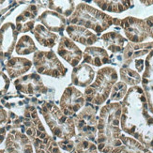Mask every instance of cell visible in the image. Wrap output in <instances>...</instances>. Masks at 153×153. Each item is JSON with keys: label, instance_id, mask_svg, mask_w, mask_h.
Returning <instances> with one entry per match:
<instances>
[{"label": "cell", "instance_id": "obj_1", "mask_svg": "<svg viewBox=\"0 0 153 153\" xmlns=\"http://www.w3.org/2000/svg\"><path fill=\"white\" fill-rule=\"evenodd\" d=\"M113 20L114 19L105 13L93 9L88 5L80 4L69 22L89 27L100 34L113 24Z\"/></svg>", "mask_w": 153, "mask_h": 153}, {"label": "cell", "instance_id": "obj_2", "mask_svg": "<svg viewBox=\"0 0 153 153\" xmlns=\"http://www.w3.org/2000/svg\"><path fill=\"white\" fill-rule=\"evenodd\" d=\"M117 71L112 68L100 70L97 74L95 83L85 90V99L96 104L102 103L107 99L111 86L117 81Z\"/></svg>", "mask_w": 153, "mask_h": 153}, {"label": "cell", "instance_id": "obj_3", "mask_svg": "<svg viewBox=\"0 0 153 153\" xmlns=\"http://www.w3.org/2000/svg\"><path fill=\"white\" fill-rule=\"evenodd\" d=\"M36 70L39 74L61 78L66 74V68L56 56L54 52H37L33 57Z\"/></svg>", "mask_w": 153, "mask_h": 153}, {"label": "cell", "instance_id": "obj_4", "mask_svg": "<svg viewBox=\"0 0 153 153\" xmlns=\"http://www.w3.org/2000/svg\"><path fill=\"white\" fill-rule=\"evenodd\" d=\"M15 86L18 91L28 96H39L45 94L47 91L41 77L37 74H30L16 80Z\"/></svg>", "mask_w": 153, "mask_h": 153}, {"label": "cell", "instance_id": "obj_5", "mask_svg": "<svg viewBox=\"0 0 153 153\" xmlns=\"http://www.w3.org/2000/svg\"><path fill=\"white\" fill-rule=\"evenodd\" d=\"M122 26L126 36L134 42H141L149 35L147 24L140 19L126 18L122 21Z\"/></svg>", "mask_w": 153, "mask_h": 153}, {"label": "cell", "instance_id": "obj_6", "mask_svg": "<svg viewBox=\"0 0 153 153\" xmlns=\"http://www.w3.org/2000/svg\"><path fill=\"white\" fill-rule=\"evenodd\" d=\"M82 93L74 86H70L64 91L60 101V106L65 115H74L84 104Z\"/></svg>", "mask_w": 153, "mask_h": 153}, {"label": "cell", "instance_id": "obj_7", "mask_svg": "<svg viewBox=\"0 0 153 153\" xmlns=\"http://www.w3.org/2000/svg\"><path fill=\"white\" fill-rule=\"evenodd\" d=\"M17 32L11 23L6 24L0 29V59L9 57L15 44Z\"/></svg>", "mask_w": 153, "mask_h": 153}, {"label": "cell", "instance_id": "obj_8", "mask_svg": "<svg viewBox=\"0 0 153 153\" xmlns=\"http://www.w3.org/2000/svg\"><path fill=\"white\" fill-rule=\"evenodd\" d=\"M58 55L71 66H77L82 59V52L68 38L63 37L58 45Z\"/></svg>", "mask_w": 153, "mask_h": 153}, {"label": "cell", "instance_id": "obj_9", "mask_svg": "<svg viewBox=\"0 0 153 153\" xmlns=\"http://www.w3.org/2000/svg\"><path fill=\"white\" fill-rule=\"evenodd\" d=\"M67 33L69 36L75 42H78L84 45H91L97 42V36L92 34L84 26L78 25H69L67 28Z\"/></svg>", "mask_w": 153, "mask_h": 153}, {"label": "cell", "instance_id": "obj_10", "mask_svg": "<svg viewBox=\"0 0 153 153\" xmlns=\"http://www.w3.org/2000/svg\"><path fill=\"white\" fill-rule=\"evenodd\" d=\"M38 9L34 5H30L27 9L24 10L21 14L17 17V32L25 33L31 30L34 26L35 17L37 15Z\"/></svg>", "mask_w": 153, "mask_h": 153}, {"label": "cell", "instance_id": "obj_11", "mask_svg": "<svg viewBox=\"0 0 153 153\" xmlns=\"http://www.w3.org/2000/svg\"><path fill=\"white\" fill-rule=\"evenodd\" d=\"M95 76V72L89 66L82 64L72 71V84L77 86H88Z\"/></svg>", "mask_w": 153, "mask_h": 153}, {"label": "cell", "instance_id": "obj_12", "mask_svg": "<svg viewBox=\"0 0 153 153\" xmlns=\"http://www.w3.org/2000/svg\"><path fill=\"white\" fill-rule=\"evenodd\" d=\"M39 20L42 21L45 27L49 30L60 32L65 28V23H66L65 18L55 11H50V10L44 11L39 16Z\"/></svg>", "mask_w": 153, "mask_h": 153}, {"label": "cell", "instance_id": "obj_13", "mask_svg": "<svg viewBox=\"0 0 153 153\" xmlns=\"http://www.w3.org/2000/svg\"><path fill=\"white\" fill-rule=\"evenodd\" d=\"M31 67V62L26 58L13 57L7 62L6 71L10 78H15L24 74Z\"/></svg>", "mask_w": 153, "mask_h": 153}, {"label": "cell", "instance_id": "obj_14", "mask_svg": "<svg viewBox=\"0 0 153 153\" xmlns=\"http://www.w3.org/2000/svg\"><path fill=\"white\" fill-rule=\"evenodd\" d=\"M85 64H92L94 66H102L109 62V57L105 50L99 47L86 48L84 54Z\"/></svg>", "mask_w": 153, "mask_h": 153}, {"label": "cell", "instance_id": "obj_15", "mask_svg": "<svg viewBox=\"0 0 153 153\" xmlns=\"http://www.w3.org/2000/svg\"><path fill=\"white\" fill-rule=\"evenodd\" d=\"M33 33L39 44L45 47H54L58 41V37L56 34L51 33L42 25H37L33 29Z\"/></svg>", "mask_w": 153, "mask_h": 153}, {"label": "cell", "instance_id": "obj_16", "mask_svg": "<svg viewBox=\"0 0 153 153\" xmlns=\"http://www.w3.org/2000/svg\"><path fill=\"white\" fill-rule=\"evenodd\" d=\"M102 39L104 45L106 46V48L114 53L121 51L126 42V39L120 34L116 32L106 33V34L102 35Z\"/></svg>", "mask_w": 153, "mask_h": 153}, {"label": "cell", "instance_id": "obj_17", "mask_svg": "<svg viewBox=\"0 0 153 153\" xmlns=\"http://www.w3.org/2000/svg\"><path fill=\"white\" fill-rule=\"evenodd\" d=\"M37 50L34 42L28 36H23L16 45V53L18 55H27Z\"/></svg>", "mask_w": 153, "mask_h": 153}, {"label": "cell", "instance_id": "obj_18", "mask_svg": "<svg viewBox=\"0 0 153 153\" xmlns=\"http://www.w3.org/2000/svg\"><path fill=\"white\" fill-rule=\"evenodd\" d=\"M98 5L104 10L107 11H113V12H121L125 10L129 9L131 6V2L128 1H118V2H102L97 1Z\"/></svg>", "mask_w": 153, "mask_h": 153}, {"label": "cell", "instance_id": "obj_19", "mask_svg": "<svg viewBox=\"0 0 153 153\" xmlns=\"http://www.w3.org/2000/svg\"><path fill=\"white\" fill-rule=\"evenodd\" d=\"M50 9L55 10L59 13L65 14L66 16L70 15L74 11V2L71 1H61V2H49Z\"/></svg>", "mask_w": 153, "mask_h": 153}, {"label": "cell", "instance_id": "obj_20", "mask_svg": "<svg viewBox=\"0 0 153 153\" xmlns=\"http://www.w3.org/2000/svg\"><path fill=\"white\" fill-rule=\"evenodd\" d=\"M121 77L124 81H126L128 84H137L140 82V76H139L135 71H132L131 70H121Z\"/></svg>", "mask_w": 153, "mask_h": 153}, {"label": "cell", "instance_id": "obj_21", "mask_svg": "<svg viewBox=\"0 0 153 153\" xmlns=\"http://www.w3.org/2000/svg\"><path fill=\"white\" fill-rule=\"evenodd\" d=\"M126 92V85L123 83H118L117 84L112 90L111 94V101H118L123 98Z\"/></svg>", "mask_w": 153, "mask_h": 153}, {"label": "cell", "instance_id": "obj_22", "mask_svg": "<svg viewBox=\"0 0 153 153\" xmlns=\"http://www.w3.org/2000/svg\"><path fill=\"white\" fill-rule=\"evenodd\" d=\"M10 85V79L6 76L5 74L0 71V95H3L8 90Z\"/></svg>", "mask_w": 153, "mask_h": 153}, {"label": "cell", "instance_id": "obj_23", "mask_svg": "<svg viewBox=\"0 0 153 153\" xmlns=\"http://www.w3.org/2000/svg\"><path fill=\"white\" fill-rule=\"evenodd\" d=\"M146 24H147V28H148L149 35H150L153 38V16L147 19Z\"/></svg>", "mask_w": 153, "mask_h": 153}, {"label": "cell", "instance_id": "obj_24", "mask_svg": "<svg viewBox=\"0 0 153 153\" xmlns=\"http://www.w3.org/2000/svg\"><path fill=\"white\" fill-rule=\"evenodd\" d=\"M7 120V113L6 111L1 107L0 108V124L5 122Z\"/></svg>", "mask_w": 153, "mask_h": 153}, {"label": "cell", "instance_id": "obj_25", "mask_svg": "<svg viewBox=\"0 0 153 153\" xmlns=\"http://www.w3.org/2000/svg\"><path fill=\"white\" fill-rule=\"evenodd\" d=\"M5 136V129H0V143L3 141Z\"/></svg>", "mask_w": 153, "mask_h": 153}]
</instances>
